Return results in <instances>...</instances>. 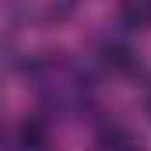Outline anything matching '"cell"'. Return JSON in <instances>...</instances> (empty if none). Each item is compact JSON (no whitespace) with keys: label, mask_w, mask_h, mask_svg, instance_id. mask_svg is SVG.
Segmentation results:
<instances>
[{"label":"cell","mask_w":151,"mask_h":151,"mask_svg":"<svg viewBox=\"0 0 151 151\" xmlns=\"http://www.w3.org/2000/svg\"><path fill=\"white\" fill-rule=\"evenodd\" d=\"M81 0H7V11L25 28H53L63 25Z\"/></svg>","instance_id":"1"},{"label":"cell","mask_w":151,"mask_h":151,"mask_svg":"<svg viewBox=\"0 0 151 151\" xmlns=\"http://www.w3.org/2000/svg\"><path fill=\"white\" fill-rule=\"evenodd\" d=\"M119 14L134 28H151V0H119Z\"/></svg>","instance_id":"2"},{"label":"cell","mask_w":151,"mask_h":151,"mask_svg":"<svg viewBox=\"0 0 151 151\" xmlns=\"http://www.w3.org/2000/svg\"><path fill=\"white\" fill-rule=\"evenodd\" d=\"M99 151H141L127 134H119V130H109L102 141H99Z\"/></svg>","instance_id":"3"},{"label":"cell","mask_w":151,"mask_h":151,"mask_svg":"<svg viewBox=\"0 0 151 151\" xmlns=\"http://www.w3.org/2000/svg\"><path fill=\"white\" fill-rule=\"evenodd\" d=\"M32 151H46V148H42V137H35V141H32Z\"/></svg>","instance_id":"4"},{"label":"cell","mask_w":151,"mask_h":151,"mask_svg":"<svg viewBox=\"0 0 151 151\" xmlns=\"http://www.w3.org/2000/svg\"><path fill=\"white\" fill-rule=\"evenodd\" d=\"M148 109H151V99H148Z\"/></svg>","instance_id":"5"}]
</instances>
